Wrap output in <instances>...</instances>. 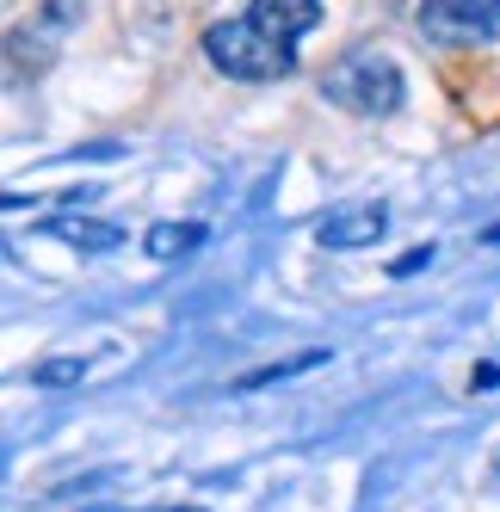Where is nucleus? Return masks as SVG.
I'll use <instances>...</instances> for the list:
<instances>
[{
	"label": "nucleus",
	"mask_w": 500,
	"mask_h": 512,
	"mask_svg": "<svg viewBox=\"0 0 500 512\" xmlns=\"http://www.w3.org/2000/svg\"><path fill=\"white\" fill-rule=\"evenodd\" d=\"M321 99L340 105V112H352V118H389L408 99V81H402V68L389 62V56L346 50L328 75H321Z\"/></svg>",
	"instance_id": "f257e3e1"
},
{
	"label": "nucleus",
	"mask_w": 500,
	"mask_h": 512,
	"mask_svg": "<svg viewBox=\"0 0 500 512\" xmlns=\"http://www.w3.org/2000/svg\"><path fill=\"white\" fill-rule=\"evenodd\" d=\"M204 56H210V68H217V75L247 81V87H266V81L297 75V50L272 44L247 13H241V19H223V25H210V31H204Z\"/></svg>",
	"instance_id": "f03ea898"
},
{
	"label": "nucleus",
	"mask_w": 500,
	"mask_h": 512,
	"mask_svg": "<svg viewBox=\"0 0 500 512\" xmlns=\"http://www.w3.org/2000/svg\"><path fill=\"white\" fill-rule=\"evenodd\" d=\"M414 25L439 50H470V44L500 38V0H420Z\"/></svg>",
	"instance_id": "7ed1b4c3"
},
{
	"label": "nucleus",
	"mask_w": 500,
	"mask_h": 512,
	"mask_svg": "<svg viewBox=\"0 0 500 512\" xmlns=\"http://www.w3.org/2000/svg\"><path fill=\"white\" fill-rule=\"evenodd\" d=\"M389 229V210L383 204H340L315 223V241L334 247V253H359V247H377Z\"/></svg>",
	"instance_id": "20e7f679"
},
{
	"label": "nucleus",
	"mask_w": 500,
	"mask_h": 512,
	"mask_svg": "<svg viewBox=\"0 0 500 512\" xmlns=\"http://www.w3.org/2000/svg\"><path fill=\"white\" fill-rule=\"evenodd\" d=\"M247 19H254L272 44L297 50L309 31L321 25V0H247Z\"/></svg>",
	"instance_id": "39448f33"
},
{
	"label": "nucleus",
	"mask_w": 500,
	"mask_h": 512,
	"mask_svg": "<svg viewBox=\"0 0 500 512\" xmlns=\"http://www.w3.org/2000/svg\"><path fill=\"white\" fill-rule=\"evenodd\" d=\"M44 229L62 235V241H75V247H87V253H105V247L124 241L118 223H93V216H56V223H44Z\"/></svg>",
	"instance_id": "423d86ee"
},
{
	"label": "nucleus",
	"mask_w": 500,
	"mask_h": 512,
	"mask_svg": "<svg viewBox=\"0 0 500 512\" xmlns=\"http://www.w3.org/2000/svg\"><path fill=\"white\" fill-rule=\"evenodd\" d=\"M198 241H204V223H155L149 235H142L149 260H180V253H192Z\"/></svg>",
	"instance_id": "0eeeda50"
},
{
	"label": "nucleus",
	"mask_w": 500,
	"mask_h": 512,
	"mask_svg": "<svg viewBox=\"0 0 500 512\" xmlns=\"http://www.w3.org/2000/svg\"><path fill=\"white\" fill-rule=\"evenodd\" d=\"M81 371H87V364L56 358V364H38V371H31V383H38V389H62V383H81Z\"/></svg>",
	"instance_id": "6e6552de"
},
{
	"label": "nucleus",
	"mask_w": 500,
	"mask_h": 512,
	"mask_svg": "<svg viewBox=\"0 0 500 512\" xmlns=\"http://www.w3.org/2000/svg\"><path fill=\"white\" fill-rule=\"evenodd\" d=\"M167 512H204V506H167Z\"/></svg>",
	"instance_id": "1a4fd4ad"
}]
</instances>
